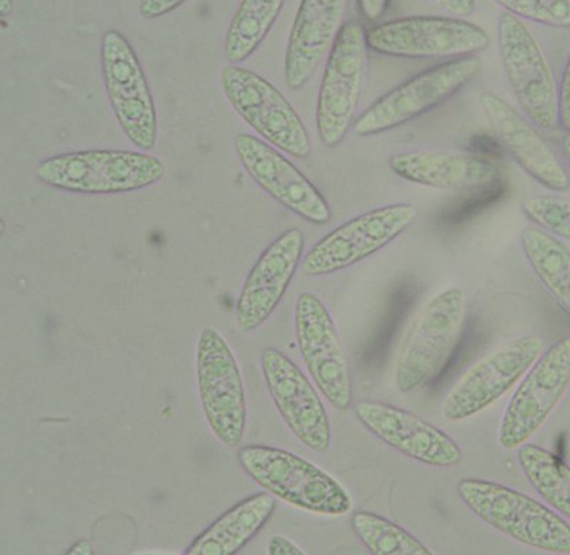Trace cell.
Here are the masks:
<instances>
[{"mask_svg":"<svg viewBox=\"0 0 570 555\" xmlns=\"http://www.w3.org/2000/svg\"><path fill=\"white\" fill-rule=\"evenodd\" d=\"M166 175L160 159L145 152L81 150L38 163L36 179L42 185L79 195H119L141 191Z\"/></svg>","mask_w":570,"mask_h":555,"instance_id":"6da1fadb","label":"cell"},{"mask_svg":"<svg viewBox=\"0 0 570 555\" xmlns=\"http://www.w3.org/2000/svg\"><path fill=\"white\" fill-rule=\"evenodd\" d=\"M238 461L264 491L317 516L341 517L353 508L347 488L314 463L268 446H244Z\"/></svg>","mask_w":570,"mask_h":555,"instance_id":"7a4b0ae2","label":"cell"},{"mask_svg":"<svg viewBox=\"0 0 570 555\" xmlns=\"http://www.w3.org/2000/svg\"><path fill=\"white\" fill-rule=\"evenodd\" d=\"M456 490L468 510L507 537L541 552L570 554V524L527 494L481 478H463Z\"/></svg>","mask_w":570,"mask_h":555,"instance_id":"3957f363","label":"cell"},{"mask_svg":"<svg viewBox=\"0 0 570 555\" xmlns=\"http://www.w3.org/2000/svg\"><path fill=\"white\" fill-rule=\"evenodd\" d=\"M466 298L461 289L442 290L415 315L400 345L394 383L402 395L424 389L445 368L461 338Z\"/></svg>","mask_w":570,"mask_h":555,"instance_id":"277c9868","label":"cell"},{"mask_svg":"<svg viewBox=\"0 0 570 555\" xmlns=\"http://www.w3.org/2000/svg\"><path fill=\"white\" fill-rule=\"evenodd\" d=\"M366 30L356 20L343 25L330 50L317 100V130L324 146L343 144L355 124L368 69Z\"/></svg>","mask_w":570,"mask_h":555,"instance_id":"5b68a950","label":"cell"},{"mask_svg":"<svg viewBox=\"0 0 570 555\" xmlns=\"http://www.w3.org/2000/svg\"><path fill=\"white\" fill-rule=\"evenodd\" d=\"M220 85L236 114L269 145L298 159L312 155L307 127L276 86L238 65L223 68Z\"/></svg>","mask_w":570,"mask_h":555,"instance_id":"8992f818","label":"cell"},{"mask_svg":"<svg viewBox=\"0 0 570 555\" xmlns=\"http://www.w3.org/2000/svg\"><path fill=\"white\" fill-rule=\"evenodd\" d=\"M198 396L208 427L226 447H238L247 427V400L240 368L230 345L216 329L198 335Z\"/></svg>","mask_w":570,"mask_h":555,"instance_id":"52a82bcc","label":"cell"},{"mask_svg":"<svg viewBox=\"0 0 570 555\" xmlns=\"http://www.w3.org/2000/svg\"><path fill=\"white\" fill-rule=\"evenodd\" d=\"M101 75L117 124L141 152L155 149L159 120L145 70L119 30H107L100 46Z\"/></svg>","mask_w":570,"mask_h":555,"instance_id":"ba28073f","label":"cell"},{"mask_svg":"<svg viewBox=\"0 0 570 555\" xmlns=\"http://www.w3.org/2000/svg\"><path fill=\"white\" fill-rule=\"evenodd\" d=\"M480 70V59L465 56L414 76L375 100L364 114L356 117L353 126L355 135L375 136L409 124L452 98Z\"/></svg>","mask_w":570,"mask_h":555,"instance_id":"9c48e42d","label":"cell"},{"mask_svg":"<svg viewBox=\"0 0 570 555\" xmlns=\"http://www.w3.org/2000/svg\"><path fill=\"white\" fill-rule=\"evenodd\" d=\"M497 30L503 70L519 108L538 129L553 130L559 125L558 89L541 46L515 14L503 13Z\"/></svg>","mask_w":570,"mask_h":555,"instance_id":"30bf717a","label":"cell"},{"mask_svg":"<svg viewBox=\"0 0 570 555\" xmlns=\"http://www.w3.org/2000/svg\"><path fill=\"white\" fill-rule=\"evenodd\" d=\"M416 215L410 203H395L351 218L315 243L299 269L305 276L321 278L354 266L399 238Z\"/></svg>","mask_w":570,"mask_h":555,"instance_id":"8fae6325","label":"cell"},{"mask_svg":"<svg viewBox=\"0 0 570 555\" xmlns=\"http://www.w3.org/2000/svg\"><path fill=\"white\" fill-rule=\"evenodd\" d=\"M570 386V335L541 354L509 400L498 430L499 446L517 450L541 429Z\"/></svg>","mask_w":570,"mask_h":555,"instance_id":"7c38bea8","label":"cell"},{"mask_svg":"<svg viewBox=\"0 0 570 555\" xmlns=\"http://www.w3.org/2000/svg\"><path fill=\"white\" fill-rule=\"evenodd\" d=\"M366 43L375 52L396 58H461L482 52L491 40L485 29L463 18L411 17L366 30Z\"/></svg>","mask_w":570,"mask_h":555,"instance_id":"4fadbf2b","label":"cell"},{"mask_svg":"<svg viewBox=\"0 0 570 555\" xmlns=\"http://www.w3.org/2000/svg\"><path fill=\"white\" fill-rule=\"evenodd\" d=\"M542 351L539 335H523L493 350L452 387L442 405L444 419L468 420L497 403L531 370Z\"/></svg>","mask_w":570,"mask_h":555,"instance_id":"5bb4252c","label":"cell"},{"mask_svg":"<svg viewBox=\"0 0 570 555\" xmlns=\"http://www.w3.org/2000/svg\"><path fill=\"white\" fill-rule=\"evenodd\" d=\"M299 354L314 384L341 411L353 406V381L333 318L313 293H302L294 310Z\"/></svg>","mask_w":570,"mask_h":555,"instance_id":"9a60e30c","label":"cell"},{"mask_svg":"<svg viewBox=\"0 0 570 555\" xmlns=\"http://www.w3.org/2000/svg\"><path fill=\"white\" fill-rule=\"evenodd\" d=\"M262 371L274 406L289 431L309 450L327 451L333 440L328 412L307 376L274 348L263 350Z\"/></svg>","mask_w":570,"mask_h":555,"instance_id":"2e32d148","label":"cell"},{"mask_svg":"<svg viewBox=\"0 0 570 555\" xmlns=\"http://www.w3.org/2000/svg\"><path fill=\"white\" fill-rule=\"evenodd\" d=\"M234 149L243 169L288 211L314 224H327L333 212L317 187L274 146L249 134L237 135Z\"/></svg>","mask_w":570,"mask_h":555,"instance_id":"e0dca14e","label":"cell"},{"mask_svg":"<svg viewBox=\"0 0 570 555\" xmlns=\"http://www.w3.org/2000/svg\"><path fill=\"white\" fill-rule=\"evenodd\" d=\"M354 412L371 435L412 460L438 468L455 467L462 461L458 442L414 412L366 400L356 403Z\"/></svg>","mask_w":570,"mask_h":555,"instance_id":"ac0fdd59","label":"cell"},{"mask_svg":"<svg viewBox=\"0 0 570 555\" xmlns=\"http://www.w3.org/2000/svg\"><path fill=\"white\" fill-rule=\"evenodd\" d=\"M304 246V233L289 228L269 244L249 270L236 304V323L243 333L256 332L272 318L302 264Z\"/></svg>","mask_w":570,"mask_h":555,"instance_id":"d6986e66","label":"cell"},{"mask_svg":"<svg viewBox=\"0 0 570 555\" xmlns=\"http://www.w3.org/2000/svg\"><path fill=\"white\" fill-rule=\"evenodd\" d=\"M480 105L498 144L529 176L551 191H568L570 177L567 169L527 116L492 91L481 94Z\"/></svg>","mask_w":570,"mask_h":555,"instance_id":"ffe728a7","label":"cell"},{"mask_svg":"<svg viewBox=\"0 0 570 555\" xmlns=\"http://www.w3.org/2000/svg\"><path fill=\"white\" fill-rule=\"evenodd\" d=\"M348 0H302L285 49V84L304 88L327 58L343 28Z\"/></svg>","mask_w":570,"mask_h":555,"instance_id":"44dd1931","label":"cell"},{"mask_svg":"<svg viewBox=\"0 0 570 555\" xmlns=\"http://www.w3.org/2000/svg\"><path fill=\"white\" fill-rule=\"evenodd\" d=\"M389 166L401 179L432 188H476L492 185L501 176L495 162L480 155L451 150L396 153Z\"/></svg>","mask_w":570,"mask_h":555,"instance_id":"7402d4cb","label":"cell"},{"mask_svg":"<svg viewBox=\"0 0 570 555\" xmlns=\"http://www.w3.org/2000/svg\"><path fill=\"white\" fill-rule=\"evenodd\" d=\"M276 510L269 493L243 500L218 517L187 547V555H234L240 553L266 526Z\"/></svg>","mask_w":570,"mask_h":555,"instance_id":"603a6c76","label":"cell"},{"mask_svg":"<svg viewBox=\"0 0 570 555\" xmlns=\"http://www.w3.org/2000/svg\"><path fill=\"white\" fill-rule=\"evenodd\" d=\"M529 266L544 289L570 314V252L564 244L541 227L529 226L521 234Z\"/></svg>","mask_w":570,"mask_h":555,"instance_id":"cb8c5ba5","label":"cell"},{"mask_svg":"<svg viewBox=\"0 0 570 555\" xmlns=\"http://www.w3.org/2000/svg\"><path fill=\"white\" fill-rule=\"evenodd\" d=\"M285 0H242L226 35V58L232 65L247 60L277 22Z\"/></svg>","mask_w":570,"mask_h":555,"instance_id":"d4e9b609","label":"cell"},{"mask_svg":"<svg viewBox=\"0 0 570 555\" xmlns=\"http://www.w3.org/2000/svg\"><path fill=\"white\" fill-rule=\"evenodd\" d=\"M518 461L533 490L552 510L570 519V467L544 448L525 445L518 448Z\"/></svg>","mask_w":570,"mask_h":555,"instance_id":"484cf974","label":"cell"},{"mask_svg":"<svg viewBox=\"0 0 570 555\" xmlns=\"http://www.w3.org/2000/svg\"><path fill=\"white\" fill-rule=\"evenodd\" d=\"M355 537L375 555H432L430 548L406 529L374 513L356 512L351 517Z\"/></svg>","mask_w":570,"mask_h":555,"instance_id":"4316f807","label":"cell"},{"mask_svg":"<svg viewBox=\"0 0 570 555\" xmlns=\"http://www.w3.org/2000/svg\"><path fill=\"white\" fill-rule=\"evenodd\" d=\"M528 218L544 232L570 242V198L557 196H533L522 203Z\"/></svg>","mask_w":570,"mask_h":555,"instance_id":"83f0119b","label":"cell"},{"mask_svg":"<svg viewBox=\"0 0 570 555\" xmlns=\"http://www.w3.org/2000/svg\"><path fill=\"white\" fill-rule=\"evenodd\" d=\"M519 19L570 29V0H493Z\"/></svg>","mask_w":570,"mask_h":555,"instance_id":"f1b7e54d","label":"cell"},{"mask_svg":"<svg viewBox=\"0 0 570 555\" xmlns=\"http://www.w3.org/2000/svg\"><path fill=\"white\" fill-rule=\"evenodd\" d=\"M559 125L570 132V53L558 89Z\"/></svg>","mask_w":570,"mask_h":555,"instance_id":"f546056e","label":"cell"},{"mask_svg":"<svg viewBox=\"0 0 570 555\" xmlns=\"http://www.w3.org/2000/svg\"><path fill=\"white\" fill-rule=\"evenodd\" d=\"M185 2L187 0H140L139 13L142 19H157L166 17Z\"/></svg>","mask_w":570,"mask_h":555,"instance_id":"4dcf8cb0","label":"cell"},{"mask_svg":"<svg viewBox=\"0 0 570 555\" xmlns=\"http://www.w3.org/2000/svg\"><path fill=\"white\" fill-rule=\"evenodd\" d=\"M428 2L456 18L471 17L476 10V0H428Z\"/></svg>","mask_w":570,"mask_h":555,"instance_id":"1f68e13d","label":"cell"},{"mask_svg":"<svg viewBox=\"0 0 570 555\" xmlns=\"http://www.w3.org/2000/svg\"><path fill=\"white\" fill-rule=\"evenodd\" d=\"M267 553L269 555H304L305 552L292 539L283 536H273L269 538Z\"/></svg>","mask_w":570,"mask_h":555,"instance_id":"d6a6232c","label":"cell"},{"mask_svg":"<svg viewBox=\"0 0 570 555\" xmlns=\"http://www.w3.org/2000/svg\"><path fill=\"white\" fill-rule=\"evenodd\" d=\"M390 0H358L361 14L370 22H375L385 13Z\"/></svg>","mask_w":570,"mask_h":555,"instance_id":"836d02e7","label":"cell"},{"mask_svg":"<svg viewBox=\"0 0 570 555\" xmlns=\"http://www.w3.org/2000/svg\"><path fill=\"white\" fill-rule=\"evenodd\" d=\"M70 555H90L94 554V548H91V544L88 539H81V542L76 543L73 547L69 549Z\"/></svg>","mask_w":570,"mask_h":555,"instance_id":"e575fe53","label":"cell"},{"mask_svg":"<svg viewBox=\"0 0 570 555\" xmlns=\"http://www.w3.org/2000/svg\"><path fill=\"white\" fill-rule=\"evenodd\" d=\"M13 10V0H0V13L3 18H8Z\"/></svg>","mask_w":570,"mask_h":555,"instance_id":"d590c367","label":"cell"},{"mask_svg":"<svg viewBox=\"0 0 570 555\" xmlns=\"http://www.w3.org/2000/svg\"><path fill=\"white\" fill-rule=\"evenodd\" d=\"M562 152H563L564 160H567V163L570 167V132H568V134L563 136Z\"/></svg>","mask_w":570,"mask_h":555,"instance_id":"8d00e7d4","label":"cell"}]
</instances>
